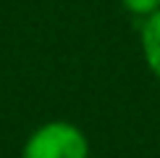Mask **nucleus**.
<instances>
[{
    "mask_svg": "<svg viewBox=\"0 0 160 158\" xmlns=\"http://www.w3.org/2000/svg\"><path fill=\"white\" fill-rule=\"evenodd\" d=\"M142 55L147 69L160 79V11L147 16L142 24Z\"/></svg>",
    "mask_w": 160,
    "mask_h": 158,
    "instance_id": "2",
    "label": "nucleus"
},
{
    "mask_svg": "<svg viewBox=\"0 0 160 158\" xmlns=\"http://www.w3.org/2000/svg\"><path fill=\"white\" fill-rule=\"evenodd\" d=\"M21 158H89V140L71 121H45L26 137Z\"/></svg>",
    "mask_w": 160,
    "mask_h": 158,
    "instance_id": "1",
    "label": "nucleus"
},
{
    "mask_svg": "<svg viewBox=\"0 0 160 158\" xmlns=\"http://www.w3.org/2000/svg\"><path fill=\"white\" fill-rule=\"evenodd\" d=\"M121 3H123V8L129 13L142 16V18H147L155 11H160V0H121Z\"/></svg>",
    "mask_w": 160,
    "mask_h": 158,
    "instance_id": "3",
    "label": "nucleus"
}]
</instances>
